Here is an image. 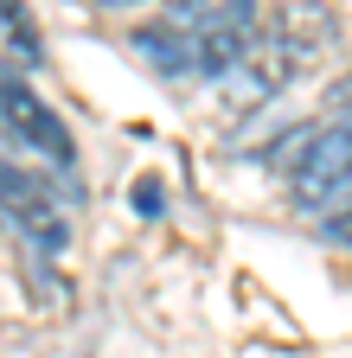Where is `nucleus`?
Returning a JSON list of instances; mask_svg holds the SVG:
<instances>
[{"label":"nucleus","mask_w":352,"mask_h":358,"mask_svg":"<svg viewBox=\"0 0 352 358\" xmlns=\"http://www.w3.org/2000/svg\"><path fill=\"white\" fill-rule=\"evenodd\" d=\"M339 96H346V109H352V71H346V83H339Z\"/></svg>","instance_id":"10"},{"label":"nucleus","mask_w":352,"mask_h":358,"mask_svg":"<svg viewBox=\"0 0 352 358\" xmlns=\"http://www.w3.org/2000/svg\"><path fill=\"white\" fill-rule=\"evenodd\" d=\"M7 141L26 148V154H45L58 173H77V141L71 128L52 115V103H38L26 77H7Z\"/></svg>","instance_id":"5"},{"label":"nucleus","mask_w":352,"mask_h":358,"mask_svg":"<svg viewBox=\"0 0 352 358\" xmlns=\"http://www.w3.org/2000/svg\"><path fill=\"white\" fill-rule=\"evenodd\" d=\"M128 52H135L148 71L173 77V83H192V77H205V52H199V38H186L180 26H167V20L135 26V32H128Z\"/></svg>","instance_id":"6"},{"label":"nucleus","mask_w":352,"mask_h":358,"mask_svg":"<svg viewBox=\"0 0 352 358\" xmlns=\"http://www.w3.org/2000/svg\"><path fill=\"white\" fill-rule=\"evenodd\" d=\"M288 192L301 211H333L339 199H352V109L333 122H314L307 148L288 166Z\"/></svg>","instance_id":"3"},{"label":"nucleus","mask_w":352,"mask_h":358,"mask_svg":"<svg viewBox=\"0 0 352 358\" xmlns=\"http://www.w3.org/2000/svg\"><path fill=\"white\" fill-rule=\"evenodd\" d=\"M135 199H141V211H160V186H154V179H141V192H135Z\"/></svg>","instance_id":"9"},{"label":"nucleus","mask_w":352,"mask_h":358,"mask_svg":"<svg viewBox=\"0 0 352 358\" xmlns=\"http://www.w3.org/2000/svg\"><path fill=\"white\" fill-rule=\"evenodd\" d=\"M160 20L199 38L205 77H237V64L256 45V26H262L256 0H160Z\"/></svg>","instance_id":"2"},{"label":"nucleus","mask_w":352,"mask_h":358,"mask_svg":"<svg viewBox=\"0 0 352 358\" xmlns=\"http://www.w3.org/2000/svg\"><path fill=\"white\" fill-rule=\"evenodd\" d=\"M0 32H7V77L38 64V26L26 20V0H0Z\"/></svg>","instance_id":"7"},{"label":"nucleus","mask_w":352,"mask_h":358,"mask_svg":"<svg viewBox=\"0 0 352 358\" xmlns=\"http://www.w3.org/2000/svg\"><path fill=\"white\" fill-rule=\"evenodd\" d=\"M71 192L45 186L38 173H26L20 160H7V224L32 243V250H45V256H64L71 243Z\"/></svg>","instance_id":"4"},{"label":"nucleus","mask_w":352,"mask_h":358,"mask_svg":"<svg viewBox=\"0 0 352 358\" xmlns=\"http://www.w3.org/2000/svg\"><path fill=\"white\" fill-rule=\"evenodd\" d=\"M321 224H327V237H333V243H346V250H352V199H339Z\"/></svg>","instance_id":"8"},{"label":"nucleus","mask_w":352,"mask_h":358,"mask_svg":"<svg viewBox=\"0 0 352 358\" xmlns=\"http://www.w3.org/2000/svg\"><path fill=\"white\" fill-rule=\"evenodd\" d=\"M97 7H135V0H97Z\"/></svg>","instance_id":"11"},{"label":"nucleus","mask_w":352,"mask_h":358,"mask_svg":"<svg viewBox=\"0 0 352 358\" xmlns=\"http://www.w3.org/2000/svg\"><path fill=\"white\" fill-rule=\"evenodd\" d=\"M339 38V20L321 7V0H288L282 13H269L256 26V45L250 58L237 64V83L244 96H276V90H288L301 71H314Z\"/></svg>","instance_id":"1"}]
</instances>
